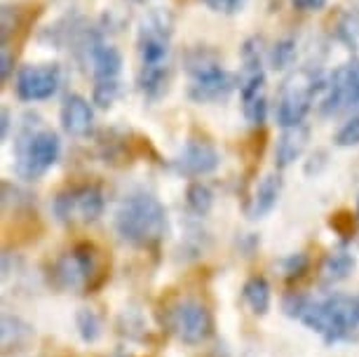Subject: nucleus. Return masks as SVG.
Returning <instances> with one entry per match:
<instances>
[{"label": "nucleus", "instance_id": "0eeeda50", "mask_svg": "<svg viewBox=\"0 0 359 357\" xmlns=\"http://www.w3.org/2000/svg\"><path fill=\"white\" fill-rule=\"evenodd\" d=\"M242 78H240V92H242V109L252 125H263L268 116V99H266V73L261 66V50L249 40L242 50Z\"/></svg>", "mask_w": 359, "mask_h": 357}, {"label": "nucleus", "instance_id": "2eb2a0df", "mask_svg": "<svg viewBox=\"0 0 359 357\" xmlns=\"http://www.w3.org/2000/svg\"><path fill=\"white\" fill-rule=\"evenodd\" d=\"M92 125H94V111H92L90 101L78 97V94L66 97L62 106L64 132L71 134V137H87V134L92 132Z\"/></svg>", "mask_w": 359, "mask_h": 357}, {"label": "nucleus", "instance_id": "f8f14e48", "mask_svg": "<svg viewBox=\"0 0 359 357\" xmlns=\"http://www.w3.org/2000/svg\"><path fill=\"white\" fill-rule=\"evenodd\" d=\"M62 87V69L57 64L24 66L17 73V94L24 101H43Z\"/></svg>", "mask_w": 359, "mask_h": 357}, {"label": "nucleus", "instance_id": "6ab92c4d", "mask_svg": "<svg viewBox=\"0 0 359 357\" xmlns=\"http://www.w3.org/2000/svg\"><path fill=\"white\" fill-rule=\"evenodd\" d=\"M33 341V327L29 322L15 315H5L3 318V350H24Z\"/></svg>", "mask_w": 359, "mask_h": 357}, {"label": "nucleus", "instance_id": "cd10ccee", "mask_svg": "<svg viewBox=\"0 0 359 357\" xmlns=\"http://www.w3.org/2000/svg\"><path fill=\"white\" fill-rule=\"evenodd\" d=\"M205 3L214 12H223V15H233L242 8V0H205Z\"/></svg>", "mask_w": 359, "mask_h": 357}, {"label": "nucleus", "instance_id": "ddd939ff", "mask_svg": "<svg viewBox=\"0 0 359 357\" xmlns=\"http://www.w3.org/2000/svg\"><path fill=\"white\" fill-rule=\"evenodd\" d=\"M219 165H221L219 151L209 141L202 139H191L174 160L176 172L186 174V177H205V174H212Z\"/></svg>", "mask_w": 359, "mask_h": 357}, {"label": "nucleus", "instance_id": "7ed1b4c3", "mask_svg": "<svg viewBox=\"0 0 359 357\" xmlns=\"http://www.w3.org/2000/svg\"><path fill=\"white\" fill-rule=\"evenodd\" d=\"M115 231L134 247H153L167 233V210L151 193H134L115 214Z\"/></svg>", "mask_w": 359, "mask_h": 357}, {"label": "nucleus", "instance_id": "1a4fd4ad", "mask_svg": "<svg viewBox=\"0 0 359 357\" xmlns=\"http://www.w3.org/2000/svg\"><path fill=\"white\" fill-rule=\"evenodd\" d=\"M97 271L99 266H97V252H94V247L78 245L54 264L52 278L59 289L78 292V289H92V278L97 275Z\"/></svg>", "mask_w": 359, "mask_h": 357}, {"label": "nucleus", "instance_id": "aec40b11", "mask_svg": "<svg viewBox=\"0 0 359 357\" xmlns=\"http://www.w3.org/2000/svg\"><path fill=\"white\" fill-rule=\"evenodd\" d=\"M242 299L249 308H252L254 315H266L270 311V285L266 278L261 275H254L245 282L242 287Z\"/></svg>", "mask_w": 359, "mask_h": 357}, {"label": "nucleus", "instance_id": "bb28decb", "mask_svg": "<svg viewBox=\"0 0 359 357\" xmlns=\"http://www.w3.org/2000/svg\"><path fill=\"white\" fill-rule=\"evenodd\" d=\"M336 146L341 148H350V146H359V116L350 118L341 130L336 132Z\"/></svg>", "mask_w": 359, "mask_h": 357}, {"label": "nucleus", "instance_id": "9b49d317", "mask_svg": "<svg viewBox=\"0 0 359 357\" xmlns=\"http://www.w3.org/2000/svg\"><path fill=\"white\" fill-rule=\"evenodd\" d=\"M327 97L322 101V113L334 116V113L350 111L359 106V59H352L350 64L341 66L329 83L324 85Z\"/></svg>", "mask_w": 359, "mask_h": 357}, {"label": "nucleus", "instance_id": "4468645a", "mask_svg": "<svg viewBox=\"0 0 359 357\" xmlns=\"http://www.w3.org/2000/svg\"><path fill=\"white\" fill-rule=\"evenodd\" d=\"M83 50L87 52V62L92 64V73L97 80H115L123 66V57L113 45H106L99 36L87 33L83 38Z\"/></svg>", "mask_w": 359, "mask_h": 357}, {"label": "nucleus", "instance_id": "f257e3e1", "mask_svg": "<svg viewBox=\"0 0 359 357\" xmlns=\"http://www.w3.org/2000/svg\"><path fill=\"white\" fill-rule=\"evenodd\" d=\"M282 308L289 318L301 320L329 343L350 341L359 334V296L331 294L315 301L306 294L284 296Z\"/></svg>", "mask_w": 359, "mask_h": 357}, {"label": "nucleus", "instance_id": "393cba45", "mask_svg": "<svg viewBox=\"0 0 359 357\" xmlns=\"http://www.w3.org/2000/svg\"><path fill=\"white\" fill-rule=\"evenodd\" d=\"M118 97H120L118 80H99L97 87H94V101H97L101 109H108Z\"/></svg>", "mask_w": 359, "mask_h": 357}, {"label": "nucleus", "instance_id": "7c9ffc66", "mask_svg": "<svg viewBox=\"0 0 359 357\" xmlns=\"http://www.w3.org/2000/svg\"><path fill=\"white\" fill-rule=\"evenodd\" d=\"M8 130H10V113L3 111V139L8 137Z\"/></svg>", "mask_w": 359, "mask_h": 357}, {"label": "nucleus", "instance_id": "423d86ee", "mask_svg": "<svg viewBox=\"0 0 359 357\" xmlns=\"http://www.w3.org/2000/svg\"><path fill=\"white\" fill-rule=\"evenodd\" d=\"M324 90L322 80L317 73L301 69L284 80L280 87V97H277V123L284 130L287 127H296L303 123V118L308 116L310 106H313L315 94Z\"/></svg>", "mask_w": 359, "mask_h": 357}, {"label": "nucleus", "instance_id": "9d476101", "mask_svg": "<svg viewBox=\"0 0 359 357\" xmlns=\"http://www.w3.org/2000/svg\"><path fill=\"white\" fill-rule=\"evenodd\" d=\"M104 214V193L97 186H78L54 198V217L62 224H92Z\"/></svg>", "mask_w": 359, "mask_h": 357}, {"label": "nucleus", "instance_id": "5701e85b", "mask_svg": "<svg viewBox=\"0 0 359 357\" xmlns=\"http://www.w3.org/2000/svg\"><path fill=\"white\" fill-rule=\"evenodd\" d=\"M76 327L80 339L87 343H94L101 336V318L90 308H80L76 313Z\"/></svg>", "mask_w": 359, "mask_h": 357}, {"label": "nucleus", "instance_id": "6e6552de", "mask_svg": "<svg viewBox=\"0 0 359 357\" xmlns=\"http://www.w3.org/2000/svg\"><path fill=\"white\" fill-rule=\"evenodd\" d=\"M167 327L176 339L188 346H198L212 336L214 320L205 303L195 299L176 301L167 313Z\"/></svg>", "mask_w": 359, "mask_h": 357}, {"label": "nucleus", "instance_id": "f3484780", "mask_svg": "<svg viewBox=\"0 0 359 357\" xmlns=\"http://www.w3.org/2000/svg\"><path fill=\"white\" fill-rule=\"evenodd\" d=\"M308 146V130L303 125H296V127H287L282 132L280 141H277V148H275V165L284 170L289 167L291 163H296L298 158L303 156Z\"/></svg>", "mask_w": 359, "mask_h": 357}, {"label": "nucleus", "instance_id": "c756f323", "mask_svg": "<svg viewBox=\"0 0 359 357\" xmlns=\"http://www.w3.org/2000/svg\"><path fill=\"white\" fill-rule=\"evenodd\" d=\"M12 64H15V59H12L8 52H3V69H0V76H3V80H8L10 71H12Z\"/></svg>", "mask_w": 359, "mask_h": 357}, {"label": "nucleus", "instance_id": "20e7f679", "mask_svg": "<svg viewBox=\"0 0 359 357\" xmlns=\"http://www.w3.org/2000/svg\"><path fill=\"white\" fill-rule=\"evenodd\" d=\"M186 69L191 73L188 97L198 104H212L223 97H228L235 87V78L223 69L214 52L193 50L186 59Z\"/></svg>", "mask_w": 359, "mask_h": 357}, {"label": "nucleus", "instance_id": "4be33fe9", "mask_svg": "<svg viewBox=\"0 0 359 357\" xmlns=\"http://www.w3.org/2000/svg\"><path fill=\"white\" fill-rule=\"evenodd\" d=\"M186 202H188V210L195 212L198 217H205V214L212 210V205H214V193H212V188H209L207 184L195 181V184L188 186Z\"/></svg>", "mask_w": 359, "mask_h": 357}, {"label": "nucleus", "instance_id": "f03ea898", "mask_svg": "<svg viewBox=\"0 0 359 357\" xmlns=\"http://www.w3.org/2000/svg\"><path fill=\"white\" fill-rule=\"evenodd\" d=\"M169 40L172 19L167 15H151L139 29V90L146 97H160L169 76Z\"/></svg>", "mask_w": 359, "mask_h": 357}, {"label": "nucleus", "instance_id": "c85d7f7f", "mask_svg": "<svg viewBox=\"0 0 359 357\" xmlns=\"http://www.w3.org/2000/svg\"><path fill=\"white\" fill-rule=\"evenodd\" d=\"M298 12H317L327 5V0H291Z\"/></svg>", "mask_w": 359, "mask_h": 357}, {"label": "nucleus", "instance_id": "2f4dec72", "mask_svg": "<svg viewBox=\"0 0 359 357\" xmlns=\"http://www.w3.org/2000/svg\"><path fill=\"white\" fill-rule=\"evenodd\" d=\"M357 219H359V205H357Z\"/></svg>", "mask_w": 359, "mask_h": 357}, {"label": "nucleus", "instance_id": "b1692460", "mask_svg": "<svg viewBox=\"0 0 359 357\" xmlns=\"http://www.w3.org/2000/svg\"><path fill=\"white\" fill-rule=\"evenodd\" d=\"M294 59H296L294 40H282V43H277L273 47V52H270V64H273V69H277V71L289 69V66L294 64Z\"/></svg>", "mask_w": 359, "mask_h": 357}, {"label": "nucleus", "instance_id": "a211bd4d", "mask_svg": "<svg viewBox=\"0 0 359 357\" xmlns=\"http://www.w3.org/2000/svg\"><path fill=\"white\" fill-rule=\"evenodd\" d=\"M355 266H357L355 257H352L345 247L331 249L327 257H324V264H322V280L327 282V285L343 282L350 278V273L355 271Z\"/></svg>", "mask_w": 359, "mask_h": 357}, {"label": "nucleus", "instance_id": "dca6fc26", "mask_svg": "<svg viewBox=\"0 0 359 357\" xmlns=\"http://www.w3.org/2000/svg\"><path fill=\"white\" fill-rule=\"evenodd\" d=\"M280 195H282V177L280 174H266V177L261 179V184L256 186L254 198L249 200L247 217L252 221L263 219L268 212H273V207L277 205Z\"/></svg>", "mask_w": 359, "mask_h": 357}, {"label": "nucleus", "instance_id": "39448f33", "mask_svg": "<svg viewBox=\"0 0 359 357\" xmlns=\"http://www.w3.org/2000/svg\"><path fill=\"white\" fill-rule=\"evenodd\" d=\"M62 141L52 130H26L17 141V174L26 181H36L59 160Z\"/></svg>", "mask_w": 359, "mask_h": 357}, {"label": "nucleus", "instance_id": "a878e982", "mask_svg": "<svg viewBox=\"0 0 359 357\" xmlns=\"http://www.w3.org/2000/svg\"><path fill=\"white\" fill-rule=\"evenodd\" d=\"M308 257L303 252H298V254H289L287 259H282V273H284V278L287 280H296V278H301L303 273L308 271Z\"/></svg>", "mask_w": 359, "mask_h": 357}, {"label": "nucleus", "instance_id": "412c9836", "mask_svg": "<svg viewBox=\"0 0 359 357\" xmlns=\"http://www.w3.org/2000/svg\"><path fill=\"white\" fill-rule=\"evenodd\" d=\"M336 40L348 50H359V10H345L336 22Z\"/></svg>", "mask_w": 359, "mask_h": 357}]
</instances>
